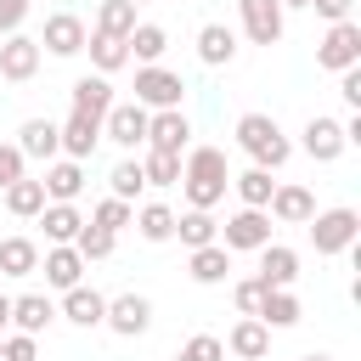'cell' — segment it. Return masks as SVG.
<instances>
[{"mask_svg":"<svg viewBox=\"0 0 361 361\" xmlns=\"http://www.w3.org/2000/svg\"><path fill=\"white\" fill-rule=\"evenodd\" d=\"M231 186V169H226V152L220 147H186L180 152V192H186V209H214Z\"/></svg>","mask_w":361,"mask_h":361,"instance_id":"cell-1","label":"cell"},{"mask_svg":"<svg viewBox=\"0 0 361 361\" xmlns=\"http://www.w3.org/2000/svg\"><path fill=\"white\" fill-rule=\"evenodd\" d=\"M237 147H243L259 169H282V164L293 158V141L282 135V124H276L271 113H243V118H237Z\"/></svg>","mask_w":361,"mask_h":361,"instance_id":"cell-2","label":"cell"},{"mask_svg":"<svg viewBox=\"0 0 361 361\" xmlns=\"http://www.w3.org/2000/svg\"><path fill=\"white\" fill-rule=\"evenodd\" d=\"M305 226H310L316 254H350V248H355V237H361V214H355V209H344V203H338V209H316Z\"/></svg>","mask_w":361,"mask_h":361,"instance_id":"cell-3","label":"cell"},{"mask_svg":"<svg viewBox=\"0 0 361 361\" xmlns=\"http://www.w3.org/2000/svg\"><path fill=\"white\" fill-rule=\"evenodd\" d=\"M355 62H361V23H355V17L327 23V34L316 39V68L344 73V68H355Z\"/></svg>","mask_w":361,"mask_h":361,"instance_id":"cell-4","label":"cell"},{"mask_svg":"<svg viewBox=\"0 0 361 361\" xmlns=\"http://www.w3.org/2000/svg\"><path fill=\"white\" fill-rule=\"evenodd\" d=\"M180 96H186V79H180V73H169V68H158V62H141V68H135V102H141L147 113L180 107Z\"/></svg>","mask_w":361,"mask_h":361,"instance_id":"cell-5","label":"cell"},{"mask_svg":"<svg viewBox=\"0 0 361 361\" xmlns=\"http://www.w3.org/2000/svg\"><path fill=\"white\" fill-rule=\"evenodd\" d=\"M220 243H226L231 254H259V248L271 243V214H265V209H237V214H226V220H220Z\"/></svg>","mask_w":361,"mask_h":361,"instance_id":"cell-6","label":"cell"},{"mask_svg":"<svg viewBox=\"0 0 361 361\" xmlns=\"http://www.w3.org/2000/svg\"><path fill=\"white\" fill-rule=\"evenodd\" d=\"M102 135H107L113 147H124V152L147 147V107H141V102H113V107L102 113Z\"/></svg>","mask_w":361,"mask_h":361,"instance_id":"cell-7","label":"cell"},{"mask_svg":"<svg viewBox=\"0 0 361 361\" xmlns=\"http://www.w3.org/2000/svg\"><path fill=\"white\" fill-rule=\"evenodd\" d=\"M39 56H45L39 39H28L23 28L6 34V39H0V79H6V85H28V79L39 73Z\"/></svg>","mask_w":361,"mask_h":361,"instance_id":"cell-8","label":"cell"},{"mask_svg":"<svg viewBox=\"0 0 361 361\" xmlns=\"http://www.w3.org/2000/svg\"><path fill=\"white\" fill-rule=\"evenodd\" d=\"M102 327H113L118 338H135V333H147V327H152V299H147V293H113V299H107V316H102Z\"/></svg>","mask_w":361,"mask_h":361,"instance_id":"cell-9","label":"cell"},{"mask_svg":"<svg viewBox=\"0 0 361 361\" xmlns=\"http://www.w3.org/2000/svg\"><path fill=\"white\" fill-rule=\"evenodd\" d=\"M237 11H243V34H248L254 45H276L282 28H288L282 0H237Z\"/></svg>","mask_w":361,"mask_h":361,"instance_id":"cell-10","label":"cell"},{"mask_svg":"<svg viewBox=\"0 0 361 361\" xmlns=\"http://www.w3.org/2000/svg\"><path fill=\"white\" fill-rule=\"evenodd\" d=\"M186 141H192V124H186V113L180 107H158V113H147V147L152 152H186Z\"/></svg>","mask_w":361,"mask_h":361,"instance_id":"cell-11","label":"cell"},{"mask_svg":"<svg viewBox=\"0 0 361 361\" xmlns=\"http://www.w3.org/2000/svg\"><path fill=\"white\" fill-rule=\"evenodd\" d=\"M39 51H51V56H79V51H85V23H79L73 11H51V17H45V34H39Z\"/></svg>","mask_w":361,"mask_h":361,"instance_id":"cell-12","label":"cell"},{"mask_svg":"<svg viewBox=\"0 0 361 361\" xmlns=\"http://www.w3.org/2000/svg\"><path fill=\"white\" fill-rule=\"evenodd\" d=\"M316 164H333L338 152H344V124L333 118V113H316V118H305V141H299Z\"/></svg>","mask_w":361,"mask_h":361,"instance_id":"cell-13","label":"cell"},{"mask_svg":"<svg viewBox=\"0 0 361 361\" xmlns=\"http://www.w3.org/2000/svg\"><path fill=\"white\" fill-rule=\"evenodd\" d=\"M39 186H45V203H73L85 192V164L79 158H56V164H45Z\"/></svg>","mask_w":361,"mask_h":361,"instance_id":"cell-14","label":"cell"},{"mask_svg":"<svg viewBox=\"0 0 361 361\" xmlns=\"http://www.w3.org/2000/svg\"><path fill=\"white\" fill-rule=\"evenodd\" d=\"M265 214H271V220H282V226H305V220L316 214V197H310V186H293V180H282V186L271 192Z\"/></svg>","mask_w":361,"mask_h":361,"instance_id":"cell-15","label":"cell"},{"mask_svg":"<svg viewBox=\"0 0 361 361\" xmlns=\"http://www.w3.org/2000/svg\"><path fill=\"white\" fill-rule=\"evenodd\" d=\"M39 271H45V282L51 288H73V282H85V259H79V248L73 243H51L45 254H39Z\"/></svg>","mask_w":361,"mask_h":361,"instance_id":"cell-16","label":"cell"},{"mask_svg":"<svg viewBox=\"0 0 361 361\" xmlns=\"http://www.w3.org/2000/svg\"><path fill=\"white\" fill-rule=\"evenodd\" d=\"M56 316H68L73 327H102V316H107V293H96V288H85V282H73V288L62 293Z\"/></svg>","mask_w":361,"mask_h":361,"instance_id":"cell-17","label":"cell"},{"mask_svg":"<svg viewBox=\"0 0 361 361\" xmlns=\"http://www.w3.org/2000/svg\"><path fill=\"white\" fill-rule=\"evenodd\" d=\"M220 344H226L237 361H265V355H271V327H265L259 316H243V322H237Z\"/></svg>","mask_w":361,"mask_h":361,"instance_id":"cell-18","label":"cell"},{"mask_svg":"<svg viewBox=\"0 0 361 361\" xmlns=\"http://www.w3.org/2000/svg\"><path fill=\"white\" fill-rule=\"evenodd\" d=\"M186 271H192V282H203V288H220V282L231 276V248H226V243H203V248H192Z\"/></svg>","mask_w":361,"mask_h":361,"instance_id":"cell-19","label":"cell"},{"mask_svg":"<svg viewBox=\"0 0 361 361\" xmlns=\"http://www.w3.org/2000/svg\"><path fill=\"white\" fill-rule=\"evenodd\" d=\"M259 282L265 288H293L299 282V254L288 243H265L259 248Z\"/></svg>","mask_w":361,"mask_h":361,"instance_id":"cell-20","label":"cell"},{"mask_svg":"<svg viewBox=\"0 0 361 361\" xmlns=\"http://www.w3.org/2000/svg\"><path fill=\"white\" fill-rule=\"evenodd\" d=\"M197 62L231 68V62H237V34H231L226 23H203V28H197Z\"/></svg>","mask_w":361,"mask_h":361,"instance_id":"cell-21","label":"cell"},{"mask_svg":"<svg viewBox=\"0 0 361 361\" xmlns=\"http://www.w3.org/2000/svg\"><path fill=\"white\" fill-rule=\"evenodd\" d=\"M73 113H85V118H96L102 124V113L113 107V85H107V73H85V79H73Z\"/></svg>","mask_w":361,"mask_h":361,"instance_id":"cell-22","label":"cell"},{"mask_svg":"<svg viewBox=\"0 0 361 361\" xmlns=\"http://www.w3.org/2000/svg\"><path fill=\"white\" fill-rule=\"evenodd\" d=\"M56 135H62V158H90L96 152V141H102V124L96 118H85V113H68V124H56Z\"/></svg>","mask_w":361,"mask_h":361,"instance_id":"cell-23","label":"cell"},{"mask_svg":"<svg viewBox=\"0 0 361 361\" xmlns=\"http://www.w3.org/2000/svg\"><path fill=\"white\" fill-rule=\"evenodd\" d=\"M17 152H23V158H45V164H51V158L62 152L56 124H51V118H28V124L17 130Z\"/></svg>","mask_w":361,"mask_h":361,"instance_id":"cell-24","label":"cell"},{"mask_svg":"<svg viewBox=\"0 0 361 361\" xmlns=\"http://www.w3.org/2000/svg\"><path fill=\"white\" fill-rule=\"evenodd\" d=\"M51 322H56V305H51L45 293H23V299H11V327H17V333H34V338H39Z\"/></svg>","mask_w":361,"mask_h":361,"instance_id":"cell-25","label":"cell"},{"mask_svg":"<svg viewBox=\"0 0 361 361\" xmlns=\"http://www.w3.org/2000/svg\"><path fill=\"white\" fill-rule=\"evenodd\" d=\"M34 220L45 226V243H73V237H79V226H85V214H79L73 203H45Z\"/></svg>","mask_w":361,"mask_h":361,"instance_id":"cell-26","label":"cell"},{"mask_svg":"<svg viewBox=\"0 0 361 361\" xmlns=\"http://www.w3.org/2000/svg\"><path fill=\"white\" fill-rule=\"evenodd\" d=\"M39 271V243L34 237H6L0 243V276H34Z\"/></svg>","mask_w":361,"mask_h":361,"instance_id":"cell-27","label":"cell"},{"mask_svg":"<svg viewBox=\"0 0 361 361\" xmlns=\"http://www.w3.org/2000/svg\"><path fill=\"white\" fill-rule=\"evenodd\" d=\"M175 237H180L186 248H203V243H220V220H214L209 209H186V214H175Z\"/></svg>","mask_w":361,"mask_h":361,"instance_id":"cell-28","label":"cell"},{"mask_svg":"<svg viewBox=\"0 0 361 361\" xmlns=\"http://www.w3.org/2000/svg\"><path fill=\"white\" fill-rule=\"evenodd\" d=\"M85 51H90V62H96V73H118L124 62H130V45L124 39H113V34H85Z\"/></svg>","mask_w":361,"mask_h":361,"instance_id":"cell-29","label":"cell"},{"mask_svg":"<svg viewBox=\"0 0 361 361\" xmlns=\"http://www.w3.org/2000/svg\"><path fill=\"white\" fill-rule=\"evenodd\" d=\"M231 186H237V197H243V209H265V203H271V192H276V180H271V169H259V164H248L243 175H231Z\"/></svg>","mask_w":361,"mask_h":361,"instance_id":"cell-30","label":"cell"},{"mask_svg":"<svg viewBox=\"0 0 361 361\" xmlns=\"http://www.w3.org/2000/svg\"><path fill=\"white\" fill-rule=\"evenodd\" d=\"M130 226H135L147 243H169V237H175V209H169V203H141Z\"/></svg>","mask_w":361,"mask_h":361,"instance_id":"cell-31","label":"cell"},{"mask_svg":"<svg viewBox=\"0 0 361 361\" xmlns=\"http://www.w3.org/2000/svg\"><path fill=\"white\" fill-rule=\"evenodd\" d=\"M305 310H299V299H293V288H265V305H259V322L265 327H293Z\"/></svg>","mask_w":361,"mask_h":361,"instance_id":"cell-32","label":"cell"},{"mask_svg":"<svg viewBox=\"0 0 361 361\" xmlns=\"http://www.w3.org/2000/svg\"><path fill=\"white\" fill-rule=\"evenodd\" d=\"M130 28H135V6H130V0H102V6H96V34L130 39Z\"/></svg>","mask_w":361,"mask_h":361,"instance_id":"cell-33","label":"cell"},{"mask_svg":"<svg viewBox=\"0 0 361 361\" xmlns=\"http://www.w3.org/2000/svg\"><path fill=\"white\" fill-rule=\"evenodd\" d=\"M107 192H113V197H124V203H135V197L147 192L141 158H118V164H113V175H107Z\"/></svg>","mask_w":361,"mask_h":361,"instance_id":"cell-34","label":"cell"},{"mask_svg":"<svg viewBox=\"0 0 361 361\" xmlns=\"http://www.w3.org/2000/svg\"><path fill=\"white\" fill-rule=\"evenodd\" d=\"M6 209H11L17 220H34V214L45 209V186H39V180H28V175H23V180H11V186H6Z\"/></svg>","mask_w":361,"mask_h":361,"instance_id":"cell-35","label":"cell"},{"mask_svg":"<svg viewBox=\"0 0 361 361\" xmlns=\"http://www.w3.org/2000/svg\"><path fill=\"white\" fill-rule=\"evenodd\" d=\"M124 45H130V56H141V62H158V56L169 51V34H164L158 23H135Z\"/></svg>","mask_w":361,"mask_h":361,"instance_id":"cell-36","label":"cell"},{"mask_svg":"<svg viewBox=\"0 0 361 361\" xmlns=\"http://www.w3.org/2000/svg\"><path fill=\"white\" fill-rule=\"evenodd\" d=\"M130 220H135V203H124V197H113V192L90 209V226H102V231H113V237H118Z\"/></svg>","mask_w":361,"mask_h":361,"instance_id":"cell-37","label":"cell"},{"mask_svg":"<svg viewBox=\"0 0 361 361\" xmlns=\"http://www.w3.org/2000/svg\"><path fill=\"white\" fill-rule=\"evenodd\" d=\"M141 175H147V186H180V158H175V152H152V147H147Z\"/></svg>","mask_w":361,"mask_h":361,"instance_id":"cell-38","label":"cell"},{"mask_svg":"<svg viewBox=\"0 0 361 361\" xmlns=\"http://www.w3.org/2000/svg\"><path fill=\"white\" fill-rule=\"evenodd\" d=\"M113 243H118V237H113V231H102V226H90V220H85V226H79V237H73V248H79V259H85V265H90V259H107V254H113Z\"/></svg>","mask_w":361,"mask_h":361,"instance_id":"cell-39","label":"cell"},{"mask_svg":"<svg viewBox=\"0 0 361 361\" xmlns=\"http://www.w3.org/2000/svg\"><path fill=\"white\" fill-rule=\"evenodd\" d=\"M0 361H39L34 333H0Z\"/></svg>","mask_w":361,"mask_h":361,"instance_id":"cell-40","label":"cell"},{"mask_svg":"<svg viewBox=\"0 0 361 361\" xmlns=\"http://www.w3.org/2000/svg\"><path fill=\"white\" fill-rule=\"evenodd\" d=\"M180 355H192V361H226V344H220L214 333H192V338L180 344Z\"/></svg>","mask_w":361,"mask_h":361,"instance_id":"cell-41","label":"cell"},{"mask_svg":"<svg viewBox=\"0 0 361 361\" xmlns=\"http://www.w3.org/2000/svg\"><path fill=\"white\" fill-rule=\"evenodd\" d=\"M231 299H237V310H243V316H259V305H265V282H259V276H248V282H237V288H231Z\"/></svg>","mask_w":361,"mask_h":361,"instance_id":"cell-42","label":"cell"},{"mask_svg":"<svg viewBox=\"0 0 361 361\" xmlns=\"http://www.w3.org/2000/svg\"><path fill=\"white\" fill-rule=\"evenodd\" d=\"M23 152H17V141H0V192L11 186V180H23Z\"/></svg>","mask_w":361,"mask_h":361,"instance_id":"cell-43","label":"cell"},{"mask_svg":"<svg viewBox=\"0 0 361 361\" xmlns=\"http://www.w3.org/2000/svg\"><path fill=\"white\" fill-rule=\"evenodd\" d=\"M28 6H34V0H0V34H17L23 17H28Z\"/></svg>","mask_w":361,"mask_h":361,"instance_id":"cell-44","label":"cell"},{"mask_svg":"<svg viewBox=\"0 0 361 361\" xmlns=\"http://www.w3.org/2000/svg\"><path fill=\"white\" fill-rule=\"evenodd\" d=\"M338 96H344V102H350V107H361V62H355V68H344V73H338Z\"/></svg>","mask_w":361,"mask_h":361,"instance_id":"cell-45","label":"cell"},{"mask_svg":"<svg viewBox=\"0 0 361 361\" xmlns=\"http://www.w3.org/2000/svg\"><path fill=\"white\" fill-rule=\"evenodd\" d=\"M310 6H316V17H327V23H344L355 0H310Z\"/></svg>","mask_w":361,"mask_h":361,"instance_id":"cell-46","label":"cell"},{"mask_svg":"<svg viewBox=\"0 0 361 361\" xmlns=\"http://www.w3.org/2000/svg\"><path fill=\"white\" fill-rule=\"evenodd\" d=\"M6 327H11V299L0 293V333H6Z\"/></svg>","mask_w":361,"mask_h":361,"instance_id":"cell-47","label":"cell"},{"mask_svg":"<svg viewBox=\"0 0 361 361\" xmlns=\"http://www.w3.org/2000/svg\"><path fill=\"white\" fill-rule=\"evenodd\" d=\"M299 361H333V355H316V350H310V355H299Z\"/></svg>","mask_w":361,"mask_h":361,"instance_id":"cell-48","label":"cell"},{"mask_svg":"<svg viewBox=\"0 0 361 361\" xmlns=\"http://www.w3.org/2000/svg\"><path fill=\"white\" fill-rule=\"evenodd\" d=\"M288 6H310V0H282V11H288Z\"/></svg>","mask_w":361,"mask_h":361,"instance_id":"cell-49","label":"cell"},{"mask_svg":"<svg viewBox=\"0 0 361 361\" xmlns=\"http://www.w3.org/2000/svg\"><path fill=\"white\" fill-rule=\"evenodd\" d=\"M175 361H192V355H175Z\"/></svg>","mask_w":361,"mask_h":361,"instance_id":"cell-50","label":"cell"},{"mask_svg":"<svg viewBox=\"0 0 361 361\" xmlns=\"http://www.w3.org/2000/svg\"><path fill=\"white\" fill-rule=\"evenodd\" d=\"M130 6H147V0H130Z\"/></svg>","mask_w":361,"mask_h":361,"instance_id":"cell-51","label":"cell"}]
</instances>
